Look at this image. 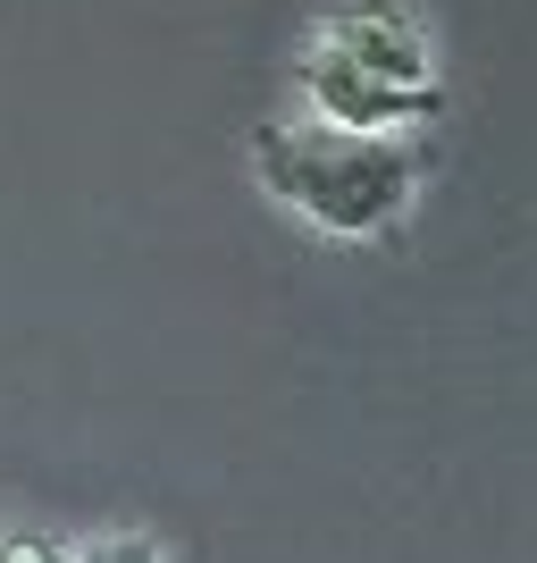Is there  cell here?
<instances>
[{
  "mask_svg": "<svg viewBox=\"0 0 537 563\" xmlns=\"http://www.w3.org/2000/svg\"><path fill=\"white\" fill-rule=\"evenodd\" d=\"M68 563H160V547L152 539H93V547H76Z\"/></svg>",
  "mask_w": 537,
  "mask_h": 563,
  "instance_id": "4",
  "label": "cell"
},
{
  "mask_svg": "<svg viewBox=\"0 0 537 563\" xmlns=\"http://www.w3.org/2000/svg\"><path fill=\"white\" fill-rule=\"evenodd\" d=\"M327 51H345V59H361V68L395 76V85H437V59H428V34L403 9H387V0H361V9H336V18L320 25Z\"/></svg>",
  "mask_w": 537,
  "mask_h": 563,
  "instance_id": "3",
  "label": "cell"
},
{
  "mask_svg": "<svg viewBox=\"0 0 537 563\" xmlns=\"http://www.w3.org/2000/svg\"><path fill=\"white\" fill-rule=\"evenodd\" d=\"M253 177L278 194L294 219L370 244V235H387L412 211L421 161H412L395 135H361V126L320 118V126H260L253 135Z\"/></svg>",
  "mask_w": 537,
  "mask_h": 563,
  "instance_id": "1",
  "label": "cell"
},
{
  "mask_svg": "<svg viewBox=\"0 0 537 563\" xmlns=\"http://www.w3.org/2000/svg\"><path fill=\"white\" fill-rule=\"evenodd\" d=\"M303 93L320 101V118L361 126V135H395V126H421V118L445 110L437 85H395V76L361 68V59H345V51H327V43L303 59Z\"/></svg>",
  "mask_w": 537,
  "mask_h": 563,
  "instance_id": "2",
  "label": "cell"
},
{
  "mask_svg": "<svg viewBox=\"0 0 537 563\" xmlns=\"http://www.w3.org/2000/svg\"><path fill=\"white\" fill-rule=\"evenodd\" d=\"M0 563H68V555H59V539H43V530H9V539H0Z\"/></svg>",
  "mask_w": 537,
  "mask_h": 563,
  "instance_id": "5",
  "label": "cell"
}]
</instances>
